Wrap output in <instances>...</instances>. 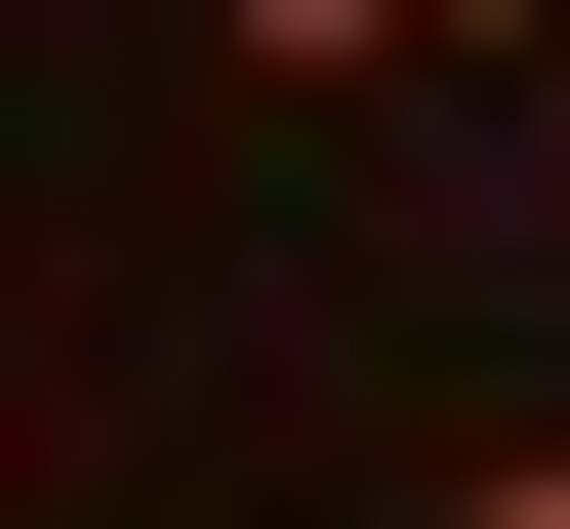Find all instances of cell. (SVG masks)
<instances>
[{
    "mask_svg": "<svg viewBox=\"0 0 570 529\" xmlns=\"http://www.w3.org/2000/svg\"><path fill=\"white\" fill-rule=\"evenodd\" d=\"M449 529H570V448H489V489H449Z\"/></svg>",
    "mask_w": 570,
    "mask_h": 529,
    "instance_id": "obj_2",
    "label": "cell"
},
{
    "mask_svg": "<svg viewBox=\"0 0 570 529\" xmlns=\"http://www.w3.org/2000/svg\"><path fill=\"white\" fill-rule=\"evenodd\" d=\"M204 41H245L285 123H407V82H449V0H204Z\"/></svg>",
    "mask_w": 570,
    "mask_h": 529,
    "instance_id": "obj_1",
    "label": "cell"
},
{
    "mask_svg": "<svg viewBox=\"0 0 570 529\" xmlns=\"http://www.w3.org/2000/svg\"><path fill=\"white\" fill-rule=\"evenodd\" d=\"M489 41H570V0H449V82H489Z\"/></svg>",
    "mask_w": 570,
    "mask_h": 529,
    "instance_id": "obj_3",
    "label": "cell"
}]
</instances>
